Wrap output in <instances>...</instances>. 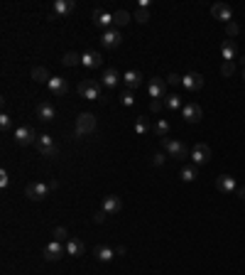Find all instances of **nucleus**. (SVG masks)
Instances as JSON below:
<instances>
[{
  "label": "nucleus",
  "instance_id": "19",
  "mask_svg": "<svg viewBox=\"0 0 245 275\" xmlns=\"http://www.w3.org/2000/svg\"><path fill=\"white\" fill-rule=\"evenodd\" d=\"M120 209H122V202H120V196L110 194V196H106V199H103V211H106V214H118Z\"/></svg>",
  "mask_w": 245,
  "mask_h": 275
},
{
  "label": "nucleus",
  "instance_id": "9",
  "mask_svg": "<svg viewBox=\"0 0 245 275\" xmlns=\"http://www.w3.org/2000/svg\"><path fill=\"white\" fill-rule=\"evenodd\" d=\"M182 115H184V121H186V123H199V121H201V115H203V111H201L199 103H184Z\"/></svg>",
  "mask_w": 245,
  "mask_h": 275
},
{
  "label": "nucleus",
  "instance_id": "15",
  "mask_svg": "<svg viewBox=\"0 0 245 275\" xmlns=\"http://www.w3.org/2000/svg\"><path fill=\"white\" fill-rule=\"evenodd\" d=\"M54 115H57V111H54V106L52 103H47V101H42L37 106V118L42 123H49V121H54Z\"/></svg>",
  "mask_w": 245,
  "mask_h": 275
},
{
  "label": "nucleus",
  "instance_id": "21",
  "mask_svg": "<svg viewBox=\"0 0 245 275\" xmlns=\"http://www.w3.org/2000/svg\"><path fill=\"white\" fill-rule=\"evenodd\" d=\"M66 253L74 256V258L84 256V253H86V243H84V241H78V239H69V243H66Z\"/></svg>",
  "mask_w": 245,
  "mask_h": 275
},
{
  "label": "nucleus",
  "instance_id": "20",
  "mask_svg": "<svg viewBox=\"0 0 245 275\" xmlns=\"http://www.w3.org/2000/svg\"><path fill=\"white\" fill-rule=\"evenodd\" d=\"M216 187H218V192H226V194H230V192L238 189V184H235V179H233L230 175H221V177L216 179Z\"/></svg>",
  "mask_w": 245,
  "mask_h": 275
},
{
  "label": "nucleus",
  "instance_id": "33",
  "mask_svg": "<svg viewBox=\"0 0 245 275\" xmlns=\"http://www.w3.org/2000/svg\"><path fill=\"white\" fill-rule=\"evenodd\" d=\"M196 179V167H184L182 170V182H194Z\"/></svg>",
  "mask_w": 245,
  "mask_h": 275
},
{
  "label": "nucleus",
  "instance_id": "37",
  "mask_svg": "<svg viewBox=\"0 0 245 275\" xmlns=\"http://www.w3.org/2000/svg\"><path fill=\"white\" fill-rule=\"evenodd\" d=\"M233 71H235V64H233V62H223L221 74H223V76H233Z\"/></svg>",
  "mask_w": 245,
  "mask_h": 275
},
{
  "label": "nucleus",
  "instance_id": "12",
  "mask_svg": "<svg viewBox=\"0 0 245 275\" xmlns=\"http://www.w3.org/2000/svg\"><path fill=\"white\" fill-rule=\"evenodd\" d=\"M47 86H49V91H52L54 96H64V94L69 91V81H66L64 76H52Z\"/></svg>",
  "mask_w": 245,
  "mask_h": 275
},
{
  "label": "nucleus",
  "instance_id": "8",
  "mask_svg": "<svg viewBox=\"0 0 245 275\" xmlns=\"http://www.w3.org/2000/svg\"><path fill=\"white\" fill-rule=\"evenodd\" d=\"M101 42H103V47H108V49H115V47L122 42V34H120V30L110 27V30H106V32L101 34Z\"/></svg>",
  "mask_w": 245,
  "mask_h": 275
},
{
  "label": "nucleus",
  "instance_id": "3",
  "mask_svg": "<svg viewBox=\"0 0 245 275\" xmlns=\"http://www.w3.org/2000/svg\"><path fill=\"white\" fill-rule=\"evenodd\" d=\"M101 81H93V79H84L78 84V94L84 96L86 101H101Z\"/></svg>",
  "mask_w": 245,
  "mask_h": 275
},
{
  "label": "nucleus",
  "instance_id": "29",
  "mask_svg": "<svg viewBox=\"0 0 245 275\" xmlns=\"http://www.w3.org/2000/svg\"><path fill=\"white\" fill-rule=\"evenodd\" d=\"M61 64H64V66H76V64H81V54H76V52H66V54L61 57Z\"/></svg>",
  "mask_w": 245,
  "mask_h": 275
},
{
  "label": "nucleus",
  "instance_id": "18",
  "mask_svg": "<svg viewBox=\"0 0 245 275\" xmlns=\"http://www.w3.org/2000/svg\"><path fill=\"white\" fill-rule=\"evenodd\" d=\"M122 81H125V86H128V91H135L140 84H142V74L140 71H125V74H122Z\"/></svg>",
  "mask_w": 245,
  "mask_h": 275
},
{
  "label": "nucleus",
  "instance_id": "26",
  "mask_svg": "<svg viewBox=\"0 0 245 275\" xmlns=\"http://www.w3.org/2000/svg\"><path fill=\"white\" fill-rule=\"evenodd\" d=\"M221 54H223V62H233L235 59V42H233V39H226V42H223Z\"/></svg>",
  "mask_w": 245,
  "mask_h": 275
},
{
  "label": "nucleus",
  "instance_id": "22",
  "mask_svg": "<svg viewBox=\"0 0 245 275\" xmlns=\"http://www.w3.org/2000/svg\"><path fill=\"white\" fill-rule=\"evenodd\" d=\"M74 8H76L74 0H54V8H52V10H54V15H61V17H64V15H69Z\"/></svg>",
  "mask_w": 245,
  "mask_h": 275
},
{
  "label": "nucleus",
  "instance_id": "36",
  "mask_svg": "<svg viewBox=\"0 0 245 275\" xmlns=\"http://www.w3.org/2000/svg\"><path fill=\"white\" fill-rule=\"evenodd\" d=\"M167 81H169L172 86H182V84H184V76H179V74H174V71H172V74L167 76Z\"/></svg>",
  "mask_w": 245,
  "mask_h": 275
},
{
  "label": "nucleus",
  "instance_id": "4",
  "mask_svg": "<svg viewBox=\"0 0 245 275\" xmlns=\"http://www.w3.org/2000/svg\"><path fill=\"white\" fill-rule=\"evenodd\" d=\"M34 147H37V152L39 155H45V157H57V143H54V138L52 135H37V140H34Z\"/></svg>",
  "mask_w": 245,
  "mask_h": 275
},
{
  "label": "nucleus",
  "instance_id": "38",
  "mask_svg": "<svg viewBox=\"0 0 245 275\" xmlns=\"http://www.w3.org/2000/svg\"><path fill=\"white\" fill-rule=\"evenodd\" d=\"M8 184H10V175H8V170L3 167V170H0V187H3V189H5Z\"/></svg>",
  "mask_w": 245,
  "mask_h": 275
},
{
  "label": "nucleus",
  "instance_id": "41",
  "mask_svg": "<svg viewBox=\"0 0 245 275\" xmlns=\"http://www.w3.org/2000/svg\"><path fill=\"white\" fill-rule=\"evenodd\" d=\"M162 106H165V101H159V98H152V101H150V111H152V113H157Z\"/></svg>",
  "mask_w": 245,
  "mask_h": 275
},
{
  "label": "nucleus",
  "instance_id": "28",
  "mask_svg": "<svg viewBox=\"0 0 245 275\" xmlns=\"http://www.w3.org/2000/svg\"><path fill=\"white\" fill-rule=\"evenodd\" d=\"M152 133H154L157 138H169V123H167V121H157L154 128H152Z\"/></svg>",
  "mask_w": 245,
  "mask_h": 275
},
{
  "label": "nucleus",
  "instance_id": "32",
  "mask_svg": "<svg viewBox=\"0 0 245 275\" xmlns=\"http://www.w3.org/2000/svg\"><path fill=\"white\" fill-rule=\"evenodd\" d=\"M120 103L125 106V108H130V106L135 103V96H133V91H122V94H120Z\"/></svg>",
  "mask_w": 245,
  "mask_h": 275
},
{
  "label": "nucleus",
  "instance_id": "17",
  "mask_svg": "<svg viewBox=\"0 0 245 275\" xmlns=\"http://www.w3.org/2000/svg\"><path fill=\"white\" fill-rule=\"evenodd\" d=\"M182 86H186L189 91H199V89L203 86V76H201L199 71H191V74L184 76V84H182Z\"/></svg>",
  "mask_w": 245,
  "mask_h": 275
},
{
  "label": "nucleus",
  "instance_id": "40",
  "mask_svg": "<svg viewBox=\"0 0 245 275\" xmlns=\"http://www.w3.org/2000/svg\"><path fill=\"white\" fill-rule=\"evenodd\" d=\"M226 32H228V37H230V39H233V37H235V34H238V32H240V27H238V25H235V22H228V25H226Z\"/></svg>",
  "mask_w": 245,
  "mask_h": 275
},
{
  "label": "nucleus",
  "instance_id": "39",
  "mask_svg": "<svg viewBox=\"0 0 245 275\" xmlns=\"http://www.w3.org/2000/svg\"><path fill=\"white\" fill-rule=\"evenodd\" d=\"M66 239V228L64 226H57L54 228V241H64Z\"/></svg>",
  "mask_w": 245,
  "mask_h": 275
},
{
  "label": "nucleus",
  "instance_id": "24",
  "mask_svg": "<svg viewBox=\"0 0 245 275\" xmlns=\"http://www.w3.org/2000/svg\"><path fill=\"white\" fill-rule=\"evenodd\" d=\"M93 256H96L101 263H110V260L115 258V251L108 248V246H96V248H93Z\"/></svg>",
  "mask_w": 245,
  "mask_h": 275
},
{
  "label": "nucleus",
  "instance_id": "13",
  "mask_svg": "<svg viewBox=\"0 0 245 275\" xmlns=\"http://www.w3.org/2000/svg\"><path fill=\"white\" fill-rule=\"evenodd\" d=\"M15 140L20 145H30V143L37 140V135H34V130L30 126H20V128H15Z\"/></svg>",
  "mask_w": 245,
  "mask_h": 275
},
{
  "label": "nucleus",
  "instance_id": "23",
  "mask_svg": "<svg viewBox=\"0 0 245 275\" xmlns=\"http://www.w3.org/2000/svg\"><path fill=\"white\" fill-rule=\"evenodd\" d=\"M118 81H120V74H118L115 69H106V71H103L101 84H103L106 89H115V86H118Z\"/></svg>",
  "mask_w": 245,
  "mask_h": 275
},
{
  "label": "nucleus",
  "instance_id": "1",
  "mask_svg": "<svg viewBox=\"0 0 245 275\" xmlns=\"http://www.w3.org/2000/svg\"><path fill=\"white\" fill-rule=\"evenodd\" d=\"M57 187H59L57 182H30L25 187V194L30 196L32 202H42V199H47V196H49V192L57 189Z\"/></svg>",
  "mask_w": 245,
  "mask_h": 275
},
{
  "label": "nucleus",
  "instance_id": "31",
  "mask_svg": "<svg viewBox=\"0 0 245 275\" xmlns=\"http://www.w3.org/2000/svg\"><path fill=\"white\" fill-rule=\"evenodd\" d=\"M150 130H152V126H150L147 118H138V121H135V133H138V135H145V133H150Z\"/></svg>",
  "mask_w": 245,
  "mask_h": 275
},
{
  "label": "nucleus",
  "instance_id": "16",
  "mask_svg": "<svg viewBox=\"0 0 245 275\" xmlns=\"http://www.w3.org/2000/svg\"><path fill=\"white\" fill-rule=\"evenodd\" d=\"M81 64L86 69H98L103 64V57H101V52H86V54H81Z\"/></svg>",
  "mask_w": 245,
  "mask_h": 275
},
{
  "label": "nucleus",
  "instance_id": "5",
  "mask_svg": "<svg viewBox=\"0 0 245 275\" xmlns=\"http://www.w3.org/2000/svg\"><path fill=\"white\" fill-rule=\"evenodd\" d=\"M162 147H165L172 157H177V160H184V157H189V147L182 143V140H169V138H162Z\"/></svg>",
  "mask_w": 245,
  "mask_h": 275
},
{
  "label": "nucleus",
  "instance_id": "6",
  "mask_svg": "<svg viewBox=\"0 0 245 275\" xmlns=\"http://www.w3.org/2000/svg\"><path fill=\"white\" fill-rule=\"evenodd\" d=\"M211 160V147L206 143H199L191 147V162L194 165H206Z\"/></svg>",
  "mask_w": 245,
  "mask_h": 275
},
{
  "label": "nucleus",
  "instance_id": "44",
  "mask_svg": "<svg viewBox=\"0 0 245 275\" xmlns=\"http://www.w3.org/2000/svg\"><path fill=\"white\" fill-rule=\"evenodd\" d=\"M235 194H238V196H240V199H245V184H240V187H238V189H235Z\"/></svg>",
  "mask_w": 245,
  "mask_h": 275
},
{
  "label": "nucleus",
  "instance_id": "10",
  "mask_svg": "<svg viewBox=\"0 0 245 275\" xmlns=\"http://www.w3.org/2000/svg\"><path fill=\"white\" fill-rule=\"evenodd\" d=\"M147 91H150V98H162L165 91H167V81H165V79H159V76H154V79H150Z\"/></svg>",
  "mask_w": 245,
  "mask_h": 275
},
{
  "label": "nucleus",
  "instance_id": "14",
  "mask_svg": "<svg viewBox=\"0 0 245 275\" xmlns=\"http://www.w3.org/2000/svg\"><path fill=\"white\" fill-rule=\"evenodd\" d=\"M64 246H61V241H52V243H47V248H45V260H59L61 256H64Z\"/></svg>",
  "mask_w": 245,
  "mask_h": 275
},
{
  "label": "nucleus",
  "instance_id": "42",
  "mask_svg": "<svg viewBox=\"0 0 245 275\" xmlns=\"http://www.w3.org/2000/svg\"><path fill=\"white\" fill-rule=\"evenodd\" d=\"M152 165H154V167H162V165H165V155L157 152V155L152 157Z\"/></svg>",
  "mask_w": 245,
  "mask_h": 275
},
{
  "label": "nucleus",
  "instance_id": "35",
  "mask_svg": "<svg viewBox=\"0 0 245 275\" xmlns=\"http://www.w3.org/2000/svg\"><path fill=\"white\" fill-rule=\"evenodd\" d=\"M0 128H3L5 133H8L10 128H13V118H10L8 113H3V115H0Z\"/></svg>",
  "mask_w": 245,
  "mask_h": 275
},
{
  "label": "nucleus",
  "instance_id": "30",
  "mask_svg": "<svg viewBox=\"0 0 245 275\" xmlns=\"http://www.w3.org/2000/svg\"><path fill=\"white\" fill-rule=\"evenodd\" d=\"M165 106H167L169 111H177V108H184V106H182V98H179L177 94H169V96H165Z\"/></svg>",
  "mask_w": 245,
  "mask_h": 275
},
{
  "label": "nucleus",
  "instance_id": "45",
  "mask_svg": "<svg viewBox=\"0 0 245 275\" xmlns=\"http://www.w3.org/2000/svg\"><path fill=\"white\" fill-rule=\"evenodd\" d=\"M243 76H245V71H243Z\"/></svg>",
  "mask_w": 245,
  "mask_h": 275
},
{
  "label": "nucleus",
  "instance_id": "25",
  "mask_svg": "<svg viewBox=\"0 0 245 275\" xmlns=\"http://www.w3.org/2000/svg\"><path fill=\"white\" fill-rule=\"evenodd\" d=\"M32 79L37 84H49V79H52V74L45 69V66H34L32 69Z\"/></svg>",
  "mask_w": 245,
  "mask_h": 275
},
{
  "label": "nucleus",
  "instance_id": "27",
  "mask_svg": "<svg viewBox=\"0 0 245 275\" xmlns=\"http://www.w3.org/2000/svg\"><path fill=\"white\" fill-rule=\"evenodd\" d=\"M130 20H133V15H130L128 10H118V13H113V25H115V27L128 25Z\"/></svg>",
  "mask_w": 245,
  "mask_h": 275
},
{
  "label": "nucleus",
  "instance_id": "43",
  "mask_svg": "<svg viewBox=\"0 0 245 275\" xmlns=\"http://www.w3.org/2000/svg\"><path fill=\"white\" fill-rule=\"evenodd\" d=\"M106 216H108V214H106V211L101 209V211H96V216H93V221H96V224H103V221H106Z\"/></svg>",
  "mask_w": 245,
  "mask_h": 275
},
{
  "label": "nucleus",
  "instance_id": "34",
  "mask_svg": "<svg viewBox=\"0 0 245 275\" xmlns=\"http://www.w3.org/2000/svg\"><path fill=\"white\" fill-rule=\"evenodd\" d=\"M135 20L145 25V22L150 20V10H147V8H138V10H135Z\"/></svg>",
  "mask_w": 245,
  "mask_h": 275
},
{
  "label": "nucleus",
  "instance_id": "2",
  "mask_svg": "<svg viewBox=\"0 0 245 275\" xmlns=\"http://www.w3.org/2000/svg\"><path fill=\"white\" fill-rule=\"evenodd\" d=\"M96 130V115L93 113H81L78 118H76V130H74V135L76 138H84V135H89V133H93Z\"/></svg>",
  "mask_w": 245,
  "mask_h": 275
},
{
  "label": "nucleus",
  "instance_id": "11",
  "mask_svg": "<svg viewBox=\"0 0 245 275\" xmlns=\"http://www.w3.org/2000/svg\"><path fill=\"white\" fill-rule=\"evenodd\" d=\"M211 15L216 17V20H221V22H233V10H230V5H226V3H216L214 8H211Z\"/></svg>",
  "mask_w": 245,
  "mask_h": 275
},
{
  "label": "nucleus",
  "instance_id": "7",
  "mask_svg": "<svg viewBox=\"0 0 245 275\" xmlns=\"http://www.w3.org/2000/svg\"><path fill=\"white\" fill-rule=\"evenodd\" d=\"M91 20H93V27H98V30H103V32L113 27V15H110V13L93 10V13H91Z\"/></svg>",
  "mask_w": 245,
  "mask_h": 275
}]
</instances>
